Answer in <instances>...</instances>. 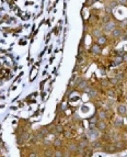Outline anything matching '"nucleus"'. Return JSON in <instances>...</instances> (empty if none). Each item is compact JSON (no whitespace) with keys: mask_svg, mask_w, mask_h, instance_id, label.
<instances>
[{"mask_svg":"<svg viewBox=\"0 0 127 157\" xmlns=\"http://www.w3.org/2000/svg\"><path fill=\"white\" fill-rule=\"evenodd\" d=\"M116 28H117V23L112 20V21L107 22V23H104L103 27L101 29H102V31H103V34H106V33H111L114 29Z\"/></svg>","mask_w":127,"mask_h":157,"instance_id":"1","label":"nucleus"},{"mask_svg":"<svg viewBox=\"0 0 127 157\" xmlns=\"http://www.w3.org/2000/svg\"><path fill=\"white\" fill-rule=\"evenodd\" d=\"M104 153H108V154H114L116 153V147L114 145V143H111V142H107V143H103V146H102V150Z\"/></svg>","mask_w":127,"mask_h":157,"instance_id":"2","label":"nucleus"},{"mask_svg":"<svg viewBox=\"0 0 127 157\" xmlns=\"http://www.w3.org/2000/svg\"><path fill=\"white\" fill-rule=\"evenodd\" d=\"M87 136L89 138H92V140H97V138H99L100 136V131L95 126L94 128H90L89 131H88V133H87Z\"/></svg>","mask_w":127,"mask_h":157,"instance_id":"3","label":"nucleus"},{"mask_svg":"<svg viewBox=\"0 0 127 157\" xmlns=\"http://www.w3.org/2000/svg\"><path fill=\"white\" fill-rule=\"evenodd\" d=\"M123 35H124V34H123V30H122L120 27L114 29L113 31L111 32V39H112V40H118V39H120Z\"/></svg>","mask_w":127,"mask_h":157,"instance_id":"4","label":"nucleus"},{"mask_svg":"<svg viewBox=\"0 0 127 157\" xmlns=\"http://www.w3.org/2000/svg\"><path fill=\"white\" fill-rule=\"evenodd\" d=\"M101 52H102V47H101L97 42L93 43L91 45V47H90V53H91L92 55L97 56V55H100V54H101Z\"/></svg>","mask_w":127,"mask_h":157,"instance_id":"5","label":"nucleus"},{"mask_svg":"<svg viewBox=\"0 0 127 157\" xmlns=\"http://www.w3.org/2000/svg\"><path fill=\"white\" fill-rule=\"evenodd\" d=\"M117 113L120 116H126L127 115V106L126 104H124V103H120L117 106Z\"/></svg>","mask_w":127,"mask_h":157,"instance_id":"6","label":"nucleus"},{"mask_svg":"<svg viewBox=\"0 0 127 157\" xmlns=\"http://www.w3.org/2000/svg\"><path fill=\"white\" fill-rule=\"evenodd\" d=\"M98 116V120H101V121H106L107 118H108V112L107 110H99V112L95 114Z\"/></svg>","mask_w":127,"mask_h":157,"instance_id":"7","label":"nucleus"},{"mask_svg":"<svg viewBox=\"0 0 127 157\" xmlns=\"http://www.w3.org/2000/svg\"><path fill=\"white\" fill-rule=\"evenodd\" d=\"M95 128L99 130L100 132H105V131H107V123H106L105 121H101V120H99V121L97 122V124H95Z\"/></svg>","mask_w":127,"mask_h":157,"instance_id":"8","label":"nucleus"},{"mask_svg":"<svg viewBox=\"0 0 127 157\" xmlns=\"http://www.w3.org/2000/svg\"><path fill=\"white\" fill-rule=\"evenodd\" d=\"M97 43L99 44L100 46H105V45L108 44V39H107V36L105 34H102V35L97 39Z\"/></svg>","mask_w":127,"mask_h":157,"instance_id":"9","label":"nucleus"},{"mask_svg":"<svg viewBox=\"0 0 127 157\" xmlns=\"http://www.w3.org/2000/svg\"><path fill=\"white\" fill-rule=\"evenodd\" d=\"M88 147H90V142H89L88 138H82V140H80V141L78 142V148L85 150V148H88Z\"/></svg>","mask_w":127,"mask_h":157,"instance_id":"10","label":"nucleus"},{"mask_svg":"<svg viewBox=\"0 0 127 157\" xmlns=\"http://www.w3.org/2000/svg\"><path fill=\"white\" fill-rule=\"evenodd\" d=\"M113 128H116V130H120V128H124V121H123L122 116H120V118H116V119L114 120L113 121Z\"/></svg>","mask_w":127,"mask_h":157,"instance_id":"11","label":"nucleus"},{"mask_svg":"<svg viewBox=\"0 0 127 157\" xmlns=\"http://www.w3.org/2000/svg\"><path fill=\"white\" fill-rule=\"evenodd\" d=\"M113 143L115 145V147H116V150H124L126 148V143L123 140H118V141H115Z\"/></svg>","mask_w":127,"mask_h":157,"instance_id":"12","label":"nucleus"},{"mask_svg":"<svg viewBox=\"0 0 127 157\" xmlns=\"http://www.w3.org/2000/svg\"><path fill=\"white\" fill-rule=\"evenodd\" d=\"M66 150H68L69 152H71L72 154H76L78 150V143L76 142H69L67 144V148Z\"/></svg>","mask_w":127,"mask_h":157,"instance_id":"13","label":"nucleus"},{"mask_svg":"<svg viewBox=\"0 0 127 157\" xmlns=\"http://www.w3.org/2000/svg\"><path fill=\"white\" fill-rule=\"evenodd\" d=\"M92 36L94 37V39H98L99 36H101L103 34V31H102V29L101 28H94L92 30Z\"/></svg>","mask_w":127,"mask_h":157,"instance_id":"14","label":"nucleus"},{"mask_svg":"<svg viewBox=\"0 0 127 157\" xmlns=\"http://www.w3.org/2000/svg\"><path fill=\"white\" fill-rule=\"evenodd\" d=\"M88 86H89L88 81H87L85 79H83V80H82V81H81V82H80V84L77 86V88L79 89V90H82V91H83V90H85V89L87 88V87H88Z\"/></svg>","mask_w":127,"mask_h":157,"instance_id":"15","label":"nucleus"},{"mask_svg":"<svg viewBox=\"0 0 127 157\" xmlns=\"http://www.w3.org/2000/svg\"><path fill=\"white\" fill-rule=\"evenodd\" d=\"M88 94H89V97H90L91 99H94V98H98V97H99V91H98L97 89H93V88H92Z\"/></svg>","mask_w":127,"mask_h":157,"instance_id":"16","label":"nucleus"},{"mask_svg":"<svg viewBox=\"0 0 127 157\" xmlns=\"http://www.w3.org/2000/svg\"><path fill=\"white\" fill-rule=\"evenodd\" d=\"M124 61H123V55H117V56L114 58V65L118 66V65L123 64Z\"/></svg>","mask_w":127,"mask_h":157,"instance_id":"17","label":"nucleus"},{"mask_svg":"<svg viewBox=\"0 0 127 157\" xmlns=\"http://www.w3.org/2000/svg\"><path fill=\"white\" fill-rule=\"evenodd\" d=\"M53 146H54V147H57V148H58V147H62V146H63V141H62L60 138L54 140V141H53Z\"/></svg>","mask_w":127,"mask_h":157,"instance_id":"18","label":"nucleus"},{"mask_svg":"<svg viewBox=\"0 0 127 157\" xmlns=\"http://www.w3.org/2000/svg\"><path fill=\"white\" fill-rule=\"evenodd\" d=\"M112 21V18H111V14H107L105 13L103 17H102V23L104 24V23H107V22Z\"/></svg>","mask_w":127,"mask_h":157,"instance_id":"19","label":"nucleus"},{"mask_svg":"<svg viewBox=\"0 0 127 157\" xmlns=\"http://www.w3.org/2000/svg\"><path fill=\"white\" fill-rule=\"evenodd\" d=\"M108 81H110V85H113V86H117L120 82V80L116 78V76H115V77H112V78H110L108 79Z\"/></svg>","mask_w":127,"mask_h":157,"instance_id":"20","label":"nucleus"},{"mask_svg":"<svg viewBox=\"0 0 127 157\" xmlns=\"http://www.w3.org/2000/svg\"><path fill=\"white\" fill-rule=\"evenodd\" d=\"M63 134H64V136H65L66 138H72V136H73L72 131H69V130H67V131H65V130H64Z\"/></svg>","mask_w":127,"mask_h":157,"instance_id":"21","label":"nucleus"},{"mask_svg":"<svg viewBox=\"0 0 127 157\" xmlns=\"http://www.w3.org/2000/svg\"><path fill=\"white\" fill-rule=\"evenodd\" d=\"M38 131H40V133H41V134H42L44 137H46V136H47L50 133V131H48V130H47L46 128H41L40 130H38Z\"/></svg>","mask_w":127,"mask_h":157,"instance_id":"22","label":"nucleus"},{"mask_svg":"<svg viewBox=\"0 0 127 157\" xmlns=\"http://www.w3.org/2000/svg\"><path fill=\"white\" fill-rule=\"evenodd\" d=\"M104 11H105V13H107V14H111L112 15V13H113V8L111 7L110 5H106L105 7H104Z\"/></svg>","mask_w":127,"mask_h":157,"instance_id":"23","label":"nucleus"},{"mask_svg":"<svg viewBox=\"0 0 127 157\" xmlns=\"http://www.w3.org/2000/svg\"><path fill=\"white\" fill-rule=\"evenodd\" d=\"M53 156L63 157L64 156V152H62L60 150H55L54 152H53Z\"/></svg>","mask_w":127,"mask_h":157,"instance_id":"24","label":"nucleus"},{"mask_svg":"<svg viewBox=\"0 0 127 157\" xmlns=\"http://www.w3.org/2000/svg\"><path fill=\"white\" fill-rule=\"evenodd\" d=\"M110 85V81L107 80V79H102L101 80V86H102V88H107V86Z\"/></svg>","mask_w":127,"mask_h":157,"instance_id":"25","label":"nucleus"},{"mask_svg":"<svg viewBox=\"0 0 127 157\" xmlns=\"http://www.w3.org/2000/svg\"><path fill=\"white\" fill-rule=\"evenodd\" d=\"M43 145H44V146H52V145H53V141H50V140H44V141H43Z\"/></svg>","mask_w":127,"mask_h":157,"instance_id":"26","label":"nucleus"},{"mask_svg":"<svg viewBox=\"0 0 127 157\" xmlns=\"http://www.w3.org/2000/svg\"><path fill=\"white\" fill-rule=\"evenodd\" d=\"M116 78L118 79L120 81H122V80H124V78H125V74H124V73H120V74H117V75H116Z\"/></svg>","mask_w":127,"mask_h":157,"instance_id":"27","label":"nucleus"},{"mask_svg":"<svg viewBox=\"0 0 127 157\" xmlns=\"http://www.w3.org/2000/svg\"><path fill=\"white\" fill-rule=\"evenodd\" d=\"M43 155H46V156H53V152H52V150H50V148H46L45 153H44Z\"/></svg>","mask_w":127,"mask_h":157,"instance_id":"28","label":"nucleus"},{"mask_svg":"<svg viewBox=\"0 0 127 157\" xmlns=\"http://www.w3.org/2000/svg\"><path fill=\"white\" fill-rule=\"evenodd\" d=\"M117 3L120 6H127V0H117Z\"/></svg>","mask_w":127,"mask_h":157,"instance_id":"29","label":"nucleus"},{"mask_svg":"<svg viewBox=\"0 0 127 157\" xmlns=\"http://www.w3.org/2000/svg\"><path fill=\"white\" fill-rule=\"evenodd\" d=\"M82 80H83V78H81V77H78V78H77V80H76V82H75V86H76V87H77V86L79 85V84H80V82H81V81H82Z\"/></svg>","mask_w":127,"mask_h":157,"instance_id":"30","label":"nucleus"},{"mask_svg":"<svg viewBox=\"0 0 127 157\" xmlns=\"http://www.w3.org/2000/svg\"><path fill=\"white\" fill-rule=\"evenodd\" d=\"M123 61H124V63H127V53L123 54Z\"/></svg>","mask_w":127,"mask_h":157,"instance_id":"31","label":"nucleus"},{"mask_svg":"<svg viewBox=\"0 0 127 157\" xmlns=\"http://www.w3.org/2000/svg\"><path fill=\"white\" fill-rule=\"evenodd\" d=\"M107 94L111 96V97H115V92L114 91H107Z\"/></svg>","mask_w":127,"mask_h":157,"instance_id":"32","label":"nucleus"},{"mask_svg":"<svg viewBox=\"0 0 127 157\" xmlns=\"http://www.w3.org/2000/svg\"><path fill=\"white\" fill-rule=\"evenodd\" d=\"M98 1H100V0H91L89 5H93V3H95V2H98Z\"/></svg>","mask_w":127,"mask_h":157,"instance_id":"33","label":"nucleus"},{"mask_svg":"<svg viewBox=\"0 0 127 157\" xmlns=\"http://www.w3.org/2000/svg\"><path fill=\"white\" fill-rule=\"evenodd\" d=\"M126 71V73H127V66H126V71Z\"/></svg>","mask_w":127,"mask_h":157,"instance_id":"34","label":"nucleus"},{"mask_svg":"<svg viewBox=\"0 0 127 157\" xmlns=\"http://www.w3.org/2000/svg\"><path fill=\"white\" fill-rule=\"evenodd\" d=\"M126 35H127V29H126Z\"/></svg>","mask_w":127,"mask_h":157,"instance_id":"35","label":"nucleus"},{"mask_svg":"<svg viewBox=\"0 0 127 157\" xmlns=\"http://www.w3.org/2000/svg\"><path fill=\"white\" fill-rule=\"evenodd\" d=\"M126 119H127V115H126Z\"/></svg>","mask_w":127,"mask_h":157,"instance_id":"36","label":"nucleus"},{"mask_svg":"<svg viewBox=\"0 0 127 157\" xmlns=\"http://www.w3.org/2000/svg\"><path fill=\"white\" fill-rule=\"evenodd\" d=\"M126 134H127V132H126Z\"/></svg>","mask_w":127,"mask_h":157,"instance_id":"37","label":"nucleus"},{"mask_svg":"<svg viewBox=\"0 0 127 157\" xmlns=\"http://www.w3.org/2000/svg\"><path fill=\"white\" fill-rule=\"evenodd\" d=\"M116 1H117V0H116Z\"/></svg>","mask_w":127,"mask_h":157,"instance_id":"38","label":"nucleus"},{"mask_svg":"<svg viewBox=\"0 0 127 157\" xmlns=\"http://www.w3.org/2000/svg\"><path fill=\"white\" fill-rule=\"evenodd\" d=\"M126 99H127V98H126Z\"/></svg>","mask_w":127,"mask_h":157,"instance_id":"39","label":"nucleus"}]
</instances>
